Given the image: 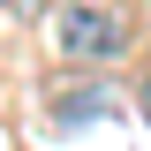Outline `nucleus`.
Listing matches in <instances>:
<instances>
[{"mask_svg": "<svg viewBox=\"0 0 151 151\" xmlns=\"http://www.w3.org/2000/svg\"><path fill=\"white\" fill-rule=\"evenodd\" d=\"M136 106H144V121H151V83H144V98H136Z\"/></svg>", "mask_w": 151, "mask_h": 151, "instance_id": "nucleus-3", "label": "nucleus"}, {"mask_svg": "<svg viewBox=\"0 0 151 151\" xmlns=\"http://www.w3.org/2000/svg\"><path fill=\"white\" fill-rule=\"evenodd\" d=\"M113 98L98 91V83H83V98H60V121H83V113H106Z\"/></svg>", "mask_w": 151, "mask_h": 151, "instance_id": "nucleus-2", "label": "nucleus"}, {"mask_svg": "<svg viewBox=\"0 0 151 151\" xmlns=\"http://www.w3.org/2000/svg\"><path fill=\"white\" fill-rule=\"evenodd\" d=\"M129 38H136L129 15L106 8V0H60V8H53V45H60V60H121Z\"/></svg>", "mask_w": 151, "mask_h": 151, "instance_id": "nucleus-1", "label": "nucleus"}]
</instances>
